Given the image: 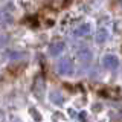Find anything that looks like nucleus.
I'll return each instance as SVG.
<instances>
[{"label":"nucleus","instance_id":"nucleus-1","mask_svg":"<svg viewBox=\"0 0 122 122\" xmlns=\"http://www.w3.org/2000/svg\"><path fill=\"white\" fill-rule=\"evenodd\" d=\"M32 95L35 96L38 101H44L46 96V81H44V75L38 73L34 78V84H32Z\"/></svg>","mask_w":122,"mask_h":122},{"label":"nucleus","instance_id":"nucleus-2","mask_svg":"<svg viewBox=\"0 0 122 122\" xmlns=\"http://www.w3.org/2000/svg\"><path fill=\"white\" fill-rule=\"evenodd\" d=\"M56 72H58L61 76H70V75H73L75 66H73L72 58H69V56H63V58L58 61V64H56Z\"/></svg>","mask_w":122,"mask_h":122},{"label":"nucleus","instance_id":"nucleus-3","mask_svg":"<svg viewBox=\"0 0 122 122\" xmlns=\"http://www.w3.org/2000/svg\"><path fill=\"white\" fill-rule=\"evenodd\" d=\"M102 66L108 69V70H114V69L119 67V58L116 55H113V53H107L102 58Z\"/></svg>","mask_w":122,"mask_h":122},{"label":"nucleus","instance_id":"nucleus-4","mask_svg":"<svg viewBox=\"0 0 122 122\" xmlns=\"http://www.w3.org/2000/svg\"><path fill=\"white\" fill-rule=\"evenodd\" d=\"M76 58L81 64H89L92 60H93V52L90 51L89 47H82L76 52Z\"/></svg>","mask_w":122,"mask_h":122},{"label":"nucleus","instance_id":"nucleus-5","mask_svg":"<svg viewBox=\"0 0 122 122\" xmlns=\"http://www.w3.org/2000/svg\"><path fill=\"white\" fill-rule=\"evenodd\" d=\"M64 49H66V44L63 43V41H55V43H52L49 46L47 52L51 56H60L61 53L64 52Z\"/></svg>","mask_w":122,"mask_h":122},{"label":"nucleus","instance_id":"nucleus-6","mask_svg":"<svg viewBox=\"0 0 122 122\" xmlns=\"http://www.w3.org/2000/svg\"><path fill=\"white\" fill-rule=\"evenodd\" d=\"M49 99H51V102H53L55 105H63L64 102H66L64 95L58 90H52L51 93H49Z\"/></svg>","mask_w":122,"mask_h":122},{"label":"nucleus","instance_id":"nucleus-7","mask_svg":"<svg viewBox=\"0 0 122 122\" xmlns=\"http://www.w3.org/2000/svg\"><path fill=\"white\" fill-rule=\"evenodd\" d=\"M90 30H92V28H90V25L89 23H84V25H81V26H78L75 30H73V34L76 37H84V35H89L90 34Z\"/></svg>","mask_w":122,"mask_h":122},{"label":"nucleus","instance_id":"nucleus-8","mask_svg":"<svg viewBox=\"0 0 122 122\" xmlns=\"http://www.w3.org/2000/svg\"><path fill=\"white\" fill-rule=\"evenodd\" d=\"M107 40H108V32H107L105 29H99V30H96L95 41H96L98 44H104Z\"/></svg>","mask_w":122,"mask_h":122},{"label":"nucleus","instance_id":"nucleus-9","mask_svg":"<svg viewBox=\"0 0 122 122\" xmlns=\"http://www.w3.org/2000/svg\"><path fill=\"white\" fill-rule=\"evenodd\" d=\"M28 112H29V114H30V116H32V117H34V119H35L37 122H40V121H41V117H43V116H41V113L38 112L37 108H34V107H29V110H28Z\"/></svg>","mask_w":122,"mask_h":122},{"label":"nucleus","instance_id":"nucleus-10","mask_svg":"<svg viewBox=\"0 0 122 122\" xmlns=\"http://www.w3.org/2000/svg\"><path fill=\"white\" fill-rule=\"evenodd\" d=\"M3 20H6L8 23H9V21H12V17H9L6 12H3V11L0 9V23H3Z\"/></svg>","mask_w":122,"mask_h":122},{"label":"nucleus","instance_id":"nucleus-11","mask_svg":"<svg viewBox=\"0 0 122 122\" xmlns=\"http://www.w3.org/2000/svg\"><path fill=\"white\" fill-rule=\"evenodd\" d=\"M8 55H9V58L15 60V58H20V56H23V53L21 52H8Z\"/></svg>","mask_w":122,"mask_h":122},{"label":"nucleus","instance_id":"nucleus-12","mask_svg":"<svg viewBox=\"0 0 122 122\" xmlns=\"http://www.w3.org/2000/svg\"><path fill=\"white\" fill-rule=\"evenodd\" d=\"M121 30H122V25H119V21H116V23H114V32L121 34Z\"/></svg>","mask_w":122,"mask_h":122},{"label":"nucleus","instance_id":"nucleus-13","mask_svg":"<svg viewBox=\"0 0 122 122\" xmlns=\"http://www.w3.org/2000/svg\"><path fill=\"white\" fill-rule=\"evenodd\" d=\"M0 122H6V114L2 108H0Z\"/></svg>","mask_w":122,"mask_h":122},{"label":"nucleus","instance_id":"nucleus-14","mask_svg":"<svg viewBox=\"0 0 122 122\" xmlns=\"http://www.w3.org/2000/svg\"><path fill=\"white\" fill-rule=\"evenodd\" d=\"M101 110H102L101 104H95V105H93V112H95V113H96V112H101Z\"/></svg>","mask_w":122,"mask_h":122},{"label":"nucleus","instance_id":"nucleus-15","mask_svg":"<svg viewBox=\"0 0 122 122\" xmlns=\"http://www.w3.org/2000/svg\"><path fill=\"white\" fill-rule=\"evenodd\" d=\"M69 114H70V116H73V117H75V116H76V112H75V110H72V108H70V110H69Z\"/></svg>","mask_w":122,"mask_h":122},{"label":"nucleus","instance_id":"nucleus-16","mask_svg":"<svg viewBox=\"0 0 122 122\" xmlns=\"http://www.w3.org/2000/svg\"><path fill=\"white\" fill-rule=\"evenodd\" d=\"M12 122H20V121H18L17 117H14V119H12Z\"/></svg>","mask_w":122,"mask_h":122}]
</instances>
